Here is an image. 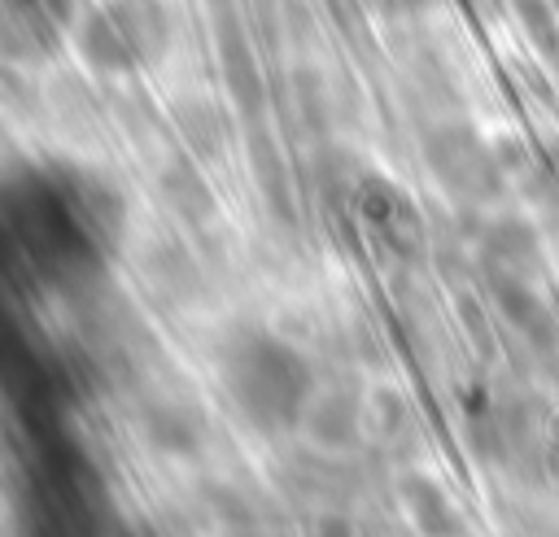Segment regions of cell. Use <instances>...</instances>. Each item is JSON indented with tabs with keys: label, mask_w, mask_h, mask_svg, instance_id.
I'll list each match as a JSON object with an SVG mask.
<instances>
[{
	"label": "cell",
	"mask_w": 559,
	"mask_h": 537,
	"mask_svg": "<svg viewBox=\"0 0 559 537\" xmlns=\"http://www.w3.org/2000/svg\"><path fill=\"white\" fill-rule=\"evenodd\" d=\"M537 367H542V371H546V375H550V384H555V393H559V349H555V354H550V358H542V362H537Z\"/></svg>",
	"instance_id": "7402d4cb"
},
{
	"label": "cell",
	"mask_w": 559,
	"mask_h": 537,
	"mask_svg": "<svg viewBox=\"0 0 559 537\" xmlns=\"http://www.w3.org/2000/svg\"><path fill=\"white\" fill-rule=\"evenodd\" d=\"M201 506L218 537H288V520L275 498L236 480H205Z\"/></svg>",
	"instance_id": "ba28073f"
},
{
	"label": "cell",
	"mask_w": 559,
	"mask_h": 537,
	"mask_svg": "<svg viewBox=\"0 0 559 537\" xmlns=\"http://www.w3.org/2000/svg\"><path fill=\"white\" fill-rule=\"evenodd\" d=\"M393 493L419 537H467V520L437 476H428L419 467H402L393 480Z\"/></svg>",
	"instance_id": "9a60e30c"
},
{
	"label": "cell",
	"mask_w": 559,
	"mask_h": 537,
	"mask_svg": "<svg viewBox=\"0 0 559 537\" xmlns=\"http://www.w3.org/2000/svg\"><path fill=\"white\" fill-rule=\"evenodd\" d=\"M419 157L432 183L454 205H493L507 192V166L498 144L485 140L467 118H441L419 135Z\"/></svg>",
	"instance_id": "7a4b0ae2"
},
{
	"label": "cell",
	"mask_w": 559,
	"mask_h": 537,
	"mask_svg": "<svg viewBox=\"0 0 559 537\" xmlns=\"http://www.w3.org/2000/svg\"><path fill=\"white\" fill-rule=\"evenodd\" d=\"M105 9L114 13L118 31L127 35L140 70L166 61V52L175 44V17H170L166 0H105Z\"/></svg>",
	"instance_id": "ac0fdd59"
},
{
	"label": "cell",
	"mask_w": 559,
	"mask_h": 537,
	"mask_svg": "<svg viewBox=\"0 0 559 537\" xmlns=\"http://www.w3.org/2000/svg\"><path fill=\"white\" fill-rule=\"evenodd\" d=\"M70 39H74V52L83 57V65H87L92 74L118 79V74L140 70V65H135V52H131L127 35L118 31L114 13L105 9V0H100V4H83V9L74 13Z\"/></svg>",
	"instance_id": "2e32d148"
},
{
	"label": "cell",
	"mask_w": 559,
	"mask_h": 537,
	"mask_svg": "<svg viewBox=\"0 0 559 537\" xmlns=\"http://www.w3.org/2000/svg\"><path fill=\"white\" fill-rule=\"evenodd\" d=\"M140 279L148 288V297L166 310H183L197 306L205 293V271L197 262V253L179 240V236H153L140 253Z\"/></svg>",
	"instance_id": "8fae6325"
},
{
	"label": "cell",
	"mask_w": 559,
	"mask_h": 537,
	"mask_svg": "<svg viewBox=\"0 0 559 537\" xmlns=\"http://www.w3.org/2000/svg\"><path fill=\"white\" fill-rule=\"evenodd\" d=\"M362 458H367L362 450L332 454V450H319V445L306 441V445H293V450L275 454L271 480L293 506H306V511H319V515H345L371 489V476H367Z\"/></svg>",
	"instance_id": "277c9868"
},
{
	"label": "cell",
	"mask_w": 559,
	"mask_h": 537,
	"mask_svg": "<svg viewBox=\"0 0 559 537\" xmlns=\"http://www.w3.org/2000/svg\"><path fill=\"white\" fill-rule=\"evenodd\" d=\"M218 70H223V87H227L231 109L245 122H258L266 109V83H262V65L253 57V44L240 26L218 31Z\"/></svg>",
	"instance_id": "e0dca14e"
},
{
	"label": "cell",
	"mask_w": 559,
	"mask_h": 537,
	"mask_svg": "<svg viewBox=\"0 0 559 537\" xmlns=\"http://www.w3.org/2000/svg\"><path fill=\"white\" fill-rule=\"evenodd\" d=\"M314 537H367L349 524V515H319V533Z\"/></svg>",
	"instance_id": "ffe728a7"
},
{
	"label": "cell",
	"mask_w": 559,
	"mask_h": 537,
	"mask_svg": "<svg viewBox=\"0 0 559 537\" xmlns=\"http://www.w3.org/2000/svg\"><path fill=\"white\" fill-rule=\"evenodd\" d=\"M367 389L358 375H332L328 384H314V397L301 415V432L310 445L332 454H354L367 445Z\"/></svg>",
	"instance_id": "5b68a950"
},
{
	"label": "cell",
	"mask_w": 559,
	"mask_h": 537,
	"mask_svg": "<svg viewBox=\"0 0 559 537\" xmlns=\"http://www.w3.org/2000/svg\"><path fill=\"white\" fill-rule=\"evenodd\" d=\"M105 537H144V533H131V528H122V524H114Z\"/></svg>",
	"instance_id": "603a6c76"
},
{
	"label": "cell",
	"mask_w": 559,
	"mask_h": 537,
	"mask_svg": "<svg viewBox=\"0 0 559 537\" xmlns=\"http://www.w3.org/2000/svg\"><path fill=\"white\" fill-rule=\"evenodd\" d=\"M371 9H380V13H389V17H402V13H424L432 0H367Z\"/></svg>",
	"instance_id": "44dd1931"
},
{
	"label": "cell",
	"mask_w": 559,
	"mask_h": 537,
	"mask_svg": "<svg viewBox=\"0 0 559 537\" xmlns=\"http://www.w3.org/2000/svg\"><path fill=\"white\" fill-rule=\"evenodd\" d=\"M214 367H218L223 397L245 419V428L262 437H284L301 428V415L314 397L319 375L293 341L266 327L240 323L218 341Z\"/></svg>",
	"instance_id": "6da1fadb"
},
{
	"label": "cell",
	"mask_w": 559,
	"mask_h": 537,
	"mask_svg": "<svg viewBox=\"0 0 559 537\" xmlns=\"http://www.w3.org/2000/svg\"><path fill=\"white\" fill-rule=\"evenodd\" d=\"M349 223L376 244L380 258H389L397 266H419L432 253V227H428L424 210L415 205V196L406 188H397L380 170L362 166V175L349 192Z\"/></svg>",
	"instance_id": "3957f363"
},
{
	"label": "cell",
	"mask_w": 559,
	"mask_h": 537,
	"mask_svg": "<svg viewBox=\"0 0 559 537\" xmlns=\"http://www.w3.org/2000/svg\"><path fill=\"white\" fill-rule=\"evenodd\" d=\"M61 26L48 0H0V61L44 65L61 44Z\"/></svg>",
	"instance_id": "5bb4252c"
},
{
	"label": "cell",
	"mask_w": 559,
	"mask_h": 537,
	"mask_svg": "<svg viewBox=\"0 0 559 537\" xmlns=\"http://www.w3.org/2000/svg\"><path fill=\"white\" fill-rule=\"evenodd\" d=\"M253 135H249V162H253V179H258V192L266 201V210L275 214V223H293L297 205H293V179H288V162L280 153V144L258 127L249 122Z\"/></svg>",
	"instance_id": "d6986e66"
},
{
	"label": "cell",
	"mask_w": 559,
	"mask_h": 537,
	"mask_svg": "<svg viewBox=\"0 0 559 537\" xmlns=\"http://www.w3.org/2000/svg\"><path fill=\"white\" fill-rule=\"evenodd\" d=\"M135 432L144 437V445L153 454H166V458H197L210 441V419L201 410L197 397L188 393H162V389H148L140 397V410H135Z\"/></svg>",
	"instance_id": "8992f818"
},
{
	"label": "cell",
	"mask_w": 559,
	"mask_h": 537,
	"mask_svg": "<svg viewBox=\"0 0 559 537\" xmlns=\"http://www.w3.org/2000/svg\"><path fill=\"white\" fill-rule=\"evenodd\" d=\"M153 192L166 205V214L188 231H205L218 218L214 183L205 179V170L192 153H170L153 175Z\"/></svg>",
	"instance_id": "4fadbf2b"
},
{
	"label": "cell",
	"mask_w": 559,
	"mask_h": 537,
	"mask_svg": "<svg viewBox=\"0 0 559 537\" xmlns=\"http://www.w3.org/2000/svg\"><path fill=\"white\" fill-rule=\"evenodd\" d=\"M476 271L507 275V279H542L546 275V244L533 218L524 214H493L476 231Z\"/></svg>",
	"instance_id": "52a82bcc"
},
{
	"label": "cell",
	"mask_w": 559,
	"mask_h": 537,
	"mask_svg": "<svg viewBox=\"0 0 559 537\" xmlns=\"http://www.w3.org/2000/svg\"><path fill=\"white\" fill-rule=\"evenodd\" d=\"M52 175H57L66 201L74 205L79 223L87 227V236L105 253H114L118 240H122V231H127V201H122V192L105 175L83 170V166H52Z\"/></svg>",
	"instance_id": "7c38bea8"
},
{
	"label": "cell",
	"mask_w": 559,
	"mask_h": 537,
	"mask_svg": "<svg viewBox=\"0 0 559 537\" xmlns=\"http://www.w3.org/2000/svg\"><path fill=\"white\" fill-rule=\"evenodd\" d=\"M166 118H170V131L183 144V153H192L201 166L223 162L236 144V114L218 96L183 92L166 105Z\"/></svg>",
	"instance_id": "30bf717a"
},
{
	"label": "cell",
	"mask_w": 559,
	"mask_h": 537,
	"mask_svg": "<svg viewBox=\"0 0 559 537\" xmlns=\"http://www.w3.org/2000/svg\"><path fill=\"white\" fill-rule=\"evenodd\" d=\"M367 450L384 463H411L424 441V415L415 397L397 384H371L367 389Z\"/></svg>",
	"instance_id": "9c48e42d"
}]
</instances>
